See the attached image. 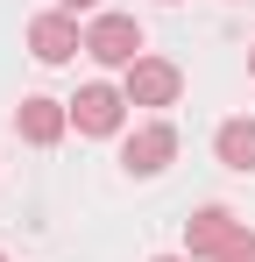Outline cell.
<instances>
[{
	"instance_id": "1",
	"label": "cell",
	"mask_w": 255,
	"mask_h": 262,
	"mask_svg": "<svg viewBox=\"0 0 255 262\" xmlns=\"http://www.w3.org/2000/svg\"><path fill=\"white\" fill-rule=\"evenodd\" d=\"M85 57H99V64H142V29H135V14H99L92 21V36H85Z\"/></svg>"
},
{
	"instance_id": "2",
	"label": "cell",
	"mask_w": 255,
	"mask_h": 262,
	"mask_svg": "<svg viewBox=\"0 0 255 262\" xmlns=\"http://www.w3.org/2000/svg\"><path fill=\"white\" fill-rule=\"evenodd\" d=\"M177 85H184V78H177V64H163V57H142V64H128V106H170V99H177Z\"/></svg>"
},
{
	"instance_id": "3",
	"label": "cell",
	"mask_w": 255,
	"mask_h": 262,
	"mask_svg": "<svg viewBox=\"0 0 255 262\" xmlns=\"http://www.w3.org/2000/svg\"><path fill=\"white\" fill-rule=\"evenodd\" d=\"M121 114H128V92H114V85H78V99H71L78 135H114Z\"/></svg>"
},
{
	"instance_id": "4",
	"label": "cell",
	"mask_w": 255,
	"mask_h": 262,
	"mask_svg": "<svg viewBox=\"0 0 255 262\" xmlns=\"http://www.w3.org/2000/svg\"><path fill=\"white\" fill-rule=\"evenodd\" d=\"M170 156H177V135H170L163 121H156V128H135V135H128V149H121V163H128L135 177H156Z\"/></svg>"
},
{
	"instance_id": "5",
	"label": "cell",
	"mask_w": 255,
	"mask_h": 262,
	"mask_svg": "<svg viewBox=\"0 0 255 262\" xmlns=\"http://www.w3.org/2000/svg\"><path fill=\"white\" fill-rule=\"evenodd\" d=\"M234 234H241V220L227 213V206H199V213L184 220V241H192V255H220Z\"/></svg>"
},
{
	"instance_id": "6",
	"label": "cell",
	"mask_w": 255,
	"mask_h": 262,
	"mask_svg": "<svg viewBox=\"0 0 255 262\" xmlns=\"http://www.w3.org/2000/svg\"><path fill=\"white\" fill-rule=\"evenodd\" d=\"M29 50H36L42 64H64L71 50H85L78 21H71V14H36V21H29Z\"/></svg>"
},
{
	"instance_id": "7",
	"label": "cell",
	"mask_w": 255,
	"mask_h": 262,
	"mask_svg": "<svg viewBox=\"0 0 255 262\" xmlns=\"http://www.w3.org/2000/svg\"><path fill=\"white\" fill-rule=\"evenodd\" d=\"M64 121H71V106H57V99H22V106H14V128L29 135L36 149H50V142L64 135Z\"/></svg>"
},
{
	"instance_id": "8",
	"label": "cell",
	"mask_w": 255,
	"mask_h": 262,
	"mask_svg": "<svg viewBox=\"0 0 255 262\" xmlns=\"http://www.w3.org/2000/svg\"><path fill=\"white\" fill-rule=\"evenodd\" d=\"M213 149H220L227 170H255V121H220Z\"/></svg>"
},
{
	"instance_id": "9",
	"label": "cell",
	"mask_w": 255,
	"mask_h": 262,
	"mask_svg": "<svg viewBox=\"0 0 255 262\" xmlns=\"http://www.w3.org/2000/svg\"><path fill=\"white\" fill-rule=\"evenodd\" d=\"M213 262H255V234L241 227V234H234V241H227V248H220Z\"/></svg>"
},
{
	"instance_id": "10",
	"label": "cell",
	"mask_w": 255,
	"mask_h": 262,
	"mask_svg": "<svg viewBox=\"0 0 255 262\" xmlns=\"http://www.w3.org/2000/svg\"><path fill=\"white\" fill-rule=\"evenodd\" d=\"M78 7H99V0H64V14H78Z\"/></svg>"
},
{
	"instance_id": "11",
	"label": "cell",
	"mask_w": 255,
	"mask_h": 262,
	"mask_svg": "<svg viewBox=\"0 0 255 262\" xmlns=\"http://www.w3.org/2000/svg\"><path fill=\"white\" fill-rule=\"evenodd\" d=\"M156 262H184V255H156Z\"/></svg>"
},
{
	"instance_id": "12",
	"label": "cell",
	"mask_w": 255,
	"mask_h": 262,
	"mask_svg": "<svg viewBox=\"0 0 255 262\" xmlns=\"http://www.w3.org/2000/svg\"><path fill=\"white\" fill-rule=\"evenodd\" d=\"M0 262H7V255H0Z\"/></svg>"
}]
</instances>
